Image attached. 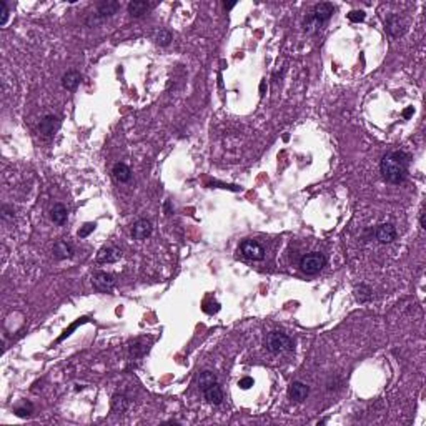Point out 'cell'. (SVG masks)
Listing matches in <instances>:
<instances>
[{
  "label": "cell",
  "instance_id": "cell-12",
  "mask_svg": "<svg viewBox=\"0 0 426 426\" xmlns=\"http://www.w3.org/2000/svg\"><path fill=\"white\" fill-rule=\"evenodd\" d=\"M150 235H152V223H150L148 220L142 218V220H137L135 223H133L132 237L135 238V240H145V238L150 237Z\"/></svg>",
  "mask_w": 426,
  "mask_h": 426
},
{
  "label": "cell",
  "instance_id": "cell-22",
  "mask_svg": "<svg viewBox=\"0 0 426 426\" xmlns=\"http://www.w3.org/2000/svg\"><path fill=\"white\" fill-rule=\"evenodd\" d=\"M371 297H373V291H371L370 286L360 285V288H356V300H358V302H362V303L368 302Z\"/></svg>",
  "mask_w": 426,
  "mask_h": 426
},
{
  "label": "cell",
  "instance_id": "cell-28",
  "mask_svg": "<svg viewBox=\"0 0 426 426\" xmlns=\"http://www.w3.org/2000/svg\"><path fill=\"white\" fill-rule=\"evenodd\" d=\"M170 40H172V34H170V32L162 30L160 34H158V43H160V45H168Z\"/></svg>",
  "mask_w": 426,
  "mask_h": 426
},
{
  "label": "cell",
  "instance_id": "cell-4",
  "mask_svg": "<svg viewBox=\"0 0 426 426\" xmlns=\"http://www.w3.org/2000/svg\"><path fill=\"white\" fill-rule=\"evenodd\" d=\"M266 348L271 353H285V351H291L293 350V342L291 338L285 333H280V331H273V333L268 335L266 338Z\"/></svg>",
  "mask_w": 426,
  "mask_h": 426
},
{
  "label": "cell",
  "instance_id": "cell-5",
  "mask_svg": "<svg viewBox=\"0 0 426 426\" xmlns=\"http://www.w3.org/2000/svg\"><path fill=\"white\" fill-rule=\"evenodd\" d=\"M240 251L245 258L253 260V262H260L265 258V248L255 240H243L240 245Z\"/></svg>",
  "mask_w": 426,
  "mask_h": 426
},
{
  "label": "cell",
  "instance_id": "cell-11",
  "mask_svg": "<svg viewBox=\"0 0 426 426\" xmlns=\"http://www.w3.org/2000/svg\"><path fill=\"white\" fill-rule=\"evenodd\" d=\"M308 395H310V386L302 381H293L288 389V396L293 401H305Z\"/></svg>",
  "mask_w": 426,
  "mask_h": 426
},
{
  "label": "cell",
  "instance_id": "cell-32",
  "mask_svg": "<svg viewBox=\"0 0 426 426\" xmlns=\"http://www.w3.org/2000/svg\"><path fill=\"white\" fill-rule=\"evenodd\" d=\"M163 208H165V213H167V215H172L173 213V206H172V203H170V202H165Z\"/></svg>",
  "mask_w": 426,
  "mask_h": 426
},
{
  "label": "cell",
  "instance_id": "cell-20",
  "mask_svg": "<svg viewBox=\"0 0 426 426\" xmlns=\"http://www.w3.org/2000/svg\"><path fill=\"white\" fill-rule=\"evenodd\" d=\"M128 398L123 395V393H117V395H113L112 398V409L117 413H123L125 409L128 408Z\"/></svg>",
  "mask_w": 426,
  "mask_h": 426
},
{
  "label": "cell",
  "instance_id": "cell-29",
  "mask_svg": "<svg viewBox=\"0 0 426 426\" xmlns=\"http://www.w3.org/2000/svg\"><path fill=\"white\" fill-rule=\"evenodd\" d=\"M2 218L3 220H14V208H10L9 205L2 206Z\"/></svg>",
  "mask_w": 426,
  "mask_h": 426
},
{
  "label": "cell",
  "instance_id": "cell-17",
  "mask_svg": "<svg viewBox=\"0 0 426 426\" xmlns=\"http://www.w3.org/2000/svg\"><path fill=\"white\" fill-rule=\"evenodd\" d=\"M385 22H386V30L393 35V37H398V35L403 34L405 28H403V23H401L400 17H396V15L391 14V15H388Z\"/></svg>",
  "mask_w": 426,
  "mask_h": 426
},
{
  "label": "cell",
  "instance_id": "cell-16",
  "mask_svg": "<svg viewBox=\"0 0 426 426\" xmlns=\"http://www.w3.org/2000/svg\"><path fill=\"white\" fill-rule=\"evenodd\" d=\"M113 178H115L119 183H125V182H128L130 178H132V172H130L128 165L125 163H115L113 165Z\"/></svg>",
  "mask_w": 426,
  "mask_h": 426
},
{
  "label": "cell",
  "instance_id": "cell-25",
  "mask_svg": "<svg viewBox=\"0 0 426 426\" xmlns=\"http://www.w3.org/2000/svg\"><path fill=\"white\" fill-rule=\"evenodd\" d=\"M85 322H87V318H80V320H77V322H75V323H72V325H70V326H68V328H67V330H65V331H63V335H62V336H60V338H59V340H57V343L63 342V340H65V338H67V336H70V335H72V331H74V330H75V328H77V326H79V325H82V323H85Z\"/></svg>",
  "mask_w": 426,
  "mask_h": 426
},
{
  "label": "cell",
  "instance_id": "cell-31",
  "mask_svg": "<svg viewBox=\"0 0 426 426\" xmlns=\"http://www.w3.org/2000/svg\"><path fill=\"white\" fill-rule=\"evenodd\" d=\"M240 388H243V389H248L250 386H253V378H250V376H245V378H242L240 380Z\"/></svg>",
  "mask_w": 426,
  "mask_h": 426
},
{
  "label": "cell",
  "instance_id": "cell-3",
  "mask_svg": "<svg viewBox=\"0 0 426 426\" xmlns=\"http://www.w3.org/2000/svg\"><path fill=\"white\" fill-rule=\"evenodd\" d=\"M325 265H326V257L318 251H311L300 260V270L306 275H316L323 270Z\"/></svg>",
  "mask_w": 426,
  "mask_h": 426
},
{
  "label": "cell",
  "instance_id": "cell-13",
  "mask_svg": "<svg viewBox=\"0 0 426 426\" xmlns=\"http://www.w3.org/2000/svg\"><path fill=\"white\" fill-rule=\"evenodd\" d=\"M119 258H122V251L115 246H103L102 250L97 253V262L99 263H113Z\"/></svg>",
  "mask_w": 426,
  "mask_h": 426
},
{
  "label": "cell",
  "instance_id": "cell-9",
  "mask_svg": "<svg viewBox=\"0 0 426 426\" xmlns=\"http://www.w3.org/2000/svg\"><path fill=\"white\" fill-rule=\"evenodd\" d=\"M375 235L380 243H391L396 238V228L393 223H381L376 228Z\"/></svg>",
  "mask_w": 426,
  "mask_h": 426
},
{
  "label": "cell",
  "instance_id": "cell-19",
  "mask_svg": "<svg viewBox=\"0 0 426 426\" xmlns=\"http://www.w3.org/2000/svg\"><path fill=\"white\" fill-rule=\"evenodd\" d=\"M54 257L57 260H65V258H70L72 257V246L68 245L67 242L63 240H59L54 245Z\"/></svg>",
  "mask_w": 426,
  "mask_h": 426
},
{
  "label": "cell",
  "instance_id": "cell-8",
  "mask_svg": "<svg viewBox=\"0 0 426 426\" xmlns=\"http://www.w3.org/2000/svg\"><path fill=\"white\" fill-rule=\"evenodd\" d=\"M120 9V3L115 2V0H105V2H100L97 5V14H95V20H102L105 17H112V15L117 14V10Z\"/></svg>",
  "mask_w": 426,
  "mask_h": 426
},
{
  "label": "cell",
  "instance_id": "cell-30",
  "mask_svg": "<svg viewBox=\"0 0 426 426\" xmlns=\"http://www.w3.org/2000/svg\"><path fill=\"white\" fill-rule=\"evenodd\" d=\"M130 350H132V355L137 356V355H143V353L147 351V346H140V342H135Z\"/></svg>",
  "mask_w": 426,
  "mask_h": 426
},
{
  "label": "cell",
  "instance_id": "cell-27",
  "mask_svg": "<svg viewBox=\"0 0 426 426\" xmlns=\"http://www.w3.org/2000/svg\"><path fill=\"white\" fill-rule=\"evenodd\" d=\"M95 223H85L83 226H80V230H79V237L80 238H85V237H88V235H90L93 230H95Z\"/></svg>",
  "mask_w": 426,
  "mask_h": 426
},
{
  "label": "cell",
  "instance_id": "cell-23",
  "mask_svg": "<svg viewBox=\"0 0 426 426\" xmlns=\"http://www.w3.org/2000/svg\"><path fill=\"white\" fill-rule=\"evenodd\" d=\"M14 411H15V415L20 416V418H27V416H30L32 413H34V405H32V403H23V406H17Z\"/></svg>",
  "mask_w": 426,
  "mask_h": 426
},
{
  "label": "cell",
  "instance_id": "cell-14",
  "mask_svg": "<svg viewBox=\"0 0 426 426\" xmlns=\"http://www.w3.org/2000/svg\"><path fill=\"white\" fill-rule=\"evenodd\" d=\"M203 395H205V400L212 405H220L223 401V391H222V388L218 383H215V385H212V386L203 389Z\"/></svg>",
  "mask_w": 426,
  "mask_h": 426
},
{
  "label": "cell",
  "instance_id": "cell-6",
  "mask_svg": "<svg viewBox=\"0 0 426 426\" xmlns=\"http://www.w3.org/2000/svg\"><path fill=\"white\" fill-rule=\"evenodd\" d=\"M92 283L99 291H107L108 293V291H112L113 286H115V278H113V275L107 273V271H99V273H95Z\"/></svg>",
  "mask_w": 426,
  "mask_h": 426
},
{
  "label": "cell",
  "instance_id": "cell-35",
  "mask_svg": "<svg viewBox=\"0 0 426 426\" xmlns=\"http://www.w3.org/2000/svg\"><path fill=\"white\" fill-rule=\"evenodd\" d=\"M420 225H421V228H426V225H425V213H421L420 215Z\"/></svg>",
  "mask_w": 426,
  "mask_h": 426
},
{
  "label": "cell",
  "instance_id": "cell-34",
  "mask_svg": "<svg viewBox=\"0 0 426 426\" xmlns=\"http://www.w3.org/2000/svg\"><path fill=\"white\" fill-rule=\"evenodd\" d=\"M235 5H237V3H235V2H232V3H226V2H225V3H223V9H225V10H232Z\"/></svg>",
  "mask_w": 426,
  "mask_h": 426
},
{
  "label": "cell",
  "instance_id": "cell-15",
  "mask_svg": "<svg viewBox=\"0 0 426 426\" xmlns=\"http://www.w3.org/2000/svg\"><path fill=\"white\" fill-rule=\"evenodd\" d=\"M80 82H82V75H80L77 70L67 72V74L62 77V85L67 88V90H75V88L80 85Z\"/></svg>",
  "mask_w": 426,
  "mask_h": 426
},
{
  "label": "cell",
  "instance_id": "cell-21",
  "mask_svg": "<svg viewBox=\"0 0 426 426\" xmlns=\"http://www.w3.org/2000/svg\"><path fill=\"white\" fill-rule=\"evenodd\" d=\"M215 383H218V380H217V375L212 371H202L200 376H198V386H200L202 391Z\"/></svg>",
  "mask_w": 426,
  "mask_h": 426
},
{
  "label": "cell",
  "instance_id": "cell-33",
  "mask_svg": "<svg viewBox=\"0 0 426 426\" xmlns=\"http://www.w3.org/2000/svg\"><path fill=\"white\" fill-rule=\"evenodd\" d=\"M413 113H415V110H413V107H408L406 110L403 112V117H405V119H409V117H411Z\"/></svg>",
  "mask_w": 426,
  "mask_h": 426
},
{
  "label": "cell",
  "instance_id": "cell-26",
  "mask_svg": "<svg viewBox=\"0 0 426 426\" xmlns=\"http://www.w3.org/2000/svg\"><path fill=\"white\" fill-rule=\"evenodd\" d=\"M365 17H366V14H365L363 10H351L350 14H348V19H350V22H353V23L363 22Z\"/></svg>",
  "mask_w": 426,
  "mask_h": 426
},
{
  "label": "cell",
  "instance_id": "cell-7",
  "mask_svg": "<svg viewBox=\"0 0 426 426\" xmlns=\"http://www.w3.org/2000/svg\"><path fill=\"white\" fill-rule=\"evenodd\" d=\"M60 128V120L55 115H45L39 123V132L43 137H52Z\"/></svg>",
  "mask_w": 426,
  "mask_h": 426
},
{
  "label": "cell",
  "instance_id": "cell-1",
  "mask_svg": "<svg viewBox=\"0 0 426 426\" xmlns=\"http://www.w3.org/2000/svg\"><path fill=\"white\" fill-rule=\"evenodd\" d=\"M408 163L409 157L405 152H400V150L388 152L386 155H383V158H381L380 163L381 175H383V178L388 183L393 185L403 183L405 178L408 175Z\"/></svg>",
  "mask_w": 426,
  "mask_h": 426
},
{
  "label": "cell",
  "instance_id": "cell-24",
  "mask_svg": "<svg viewBox=\"0 0 426 426\" xmlns=\"http://www.w3.org/2000/svg\"><path fill=\"white\" fill-rule=\"evenodd\" d=\"M7 20H9V7L3 0H0V27H5Z\"/></svg>",
  "mask_w": 426,
  "mask_h": 426
},
{
  "label": "cell",
  "instance_id": "cell-2",
  "mask_svg": "<svg viewBox=\"0 0 426 426\" xmlns=\"http://www.w3.org/2000/svg\"><path fill=\"white\" fill-rule=\"evenodd\" d=\"M333 12H335L333 3H328V2L316 3V5L313 7V10H311L310 17H308L306 22H305V30L308 32V34H315V32H318L323 23L330 20V17L333 15Z\"/></svg>",
  "mask_w": 426,
  "mask_h": 426
},
{
  "label": "cell",
  "instance_id": "cell-10",
  "mask_svg": "<svg viewBox=\"0 0 426 426\" xmlns=\"http://www.w3.org/2000/svg\"><path fill=\"white\" fill-rule=\"evenodd\" d=\"M153 7H155V3L145 2V0H135V2L128 3V14L132 15L133 19H140L143 17L145 14H148Z\"/></svg>",
  "mask_w": 426,
  "mask_h": 426
},
{
  "label": "cell",
  "instance_id": "cell-18",
  "mask_svg": "<svg viewBox=\"0 0 426 426\" xmlns=\"http://www.w3.org/2000/svg\"><path fill=\"white\" fill-rule=\"evenodd\" d=\"M50 218H52V222L57 223V225H63V223L67 222V218H68L67 208H65L62 203L54 205V206H52V210H50Z\"/></svg>",
  "mask_w": 426,
  "mask_h": 426
}]
</instances>
